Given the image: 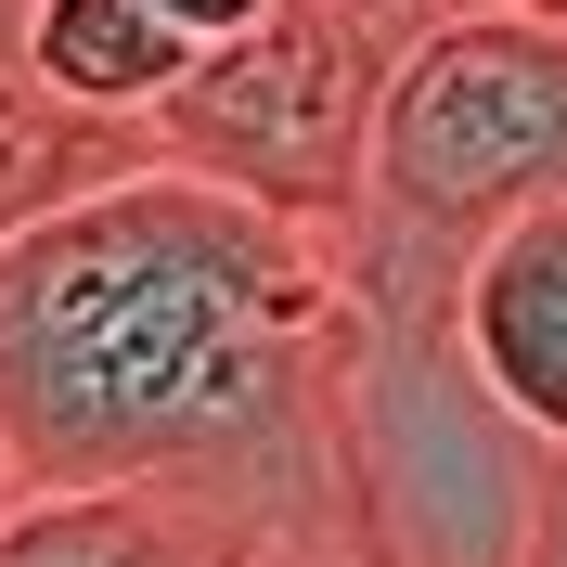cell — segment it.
I'll return each instance as SVG.
<instances>
[{
    "mask_svg": "<svg viewBox=\"0 0 567 567\" xmlns=\"http://www.w3.org/2000/svg\"><path fill=\"white\" fill-rule=\"evenodd\" d=\"M310 567H374V555H361V542H349V529H336V542H322V555H310Z\"/></svg>",
    "mask_w": 567,
    "mask_h": 567,
    "instance_id": "30bf717a",
    "label": "cell"
},
{
    "mask_svg": "<svg viewBox=\"0 0 567 567\" xmlns=\"http://www.w3.org/2000/svg\"><path fill=\"white\" fill-rule=\"evenodd\" d=\"M388 52L400 39L374 13H349V0H271L258 27L207 39L168 78V104L142 116V142L181 155V168H207V181H233V194H258V207L349 219Z\"/></svg>",
    "mask_w": 567,
    "mask_h": 567,
    "instance_id": "3957f363",
    "label": "cell"
},
{
    "mask_svg": "<svg viewBox=\"0 0 567 567\" xmlns=\"http://www.w3.org/2000/svg\"><path fill=\"white\" fill-rule=\"evenodd\" d=\"M503 567H567V452H542L529 516H516V555H503Z\"/></svg>",
    "mask_w": 567,
    "mask_h": 567,
    "instance_id": "52a82bcc",
    "label": "cell"
},
{
    "mask_svg": "<svg viewBox=\"0 0 567 567\" xmlns=\"http://www.w3.org/2000/svg\"><path fill=\"white\" fill-rule=\"evenodd\" d=\"M529 13H567V0H529Z\"/></svg>",
    "mask_w": 567,
    "mask_h": 567,
    "instance_id": "7c38bea8",
    "label": "cell"
},
{
    "mask_svg": "<svg viewBox=\"0 0 567 567\" xmlns=\"http://www.w3.org/2000/svg\"><path fill=\"white\" fill-rule=\"evenodd\" d=\"M13 39H27V78L52 104L116 116V130H142V116L168 104V78L194 65V27H181L168 0H27Z\"/></svg>",
    "mask_w": 567,
    "mask_h": 567,
    "instance_id": "8992f818",
    "label": "cell"
},
{
    "mask_svg": "<svg viewBox=\"0 0 567 567\" xmlns=\"http://www.w3.org/2000/svg\"><path fill=\"white\" fill-rule=\"evenodd\" d=\"M322 555V542H271V555H246V567H310Z\"/></svg>",
    "mask_w": 567,
    "mask_h": 567,
    "instance_id": "9c48e42d",
    "label": "cell"
},
{
    "mask_svg": "<svg viewBox=\"0 0 567 567\" xmlns=\"http://www.w3.org/2000/svg\"><path fill=\"white\" fill-rule=\"evenodd\" d=\"M349 246L336 219L130 155L0 233V464L13 491L155 477L271 542L349 529L336 464Z\"/></svg>",
    "mask_w": 567,
    "mask_h": 567,
    "instance_id": "6da1fadb",
    "label": "cell"
},
{
    "mask_svg": "<svg viewBox=\"0 0 567 567\" xmlns=\"http://www.w3.org/2000/svg\"><path fill=\"white\" fill-rule=\"evenodd\" d=\"M0 503H13V464H0Z\"/></svg>",
    "mask_w": 567,
    "mask_h": 567,
    "instance_id": "8fae6325",
    "label": "cell"
},
{
    "mask_svg": "<svg viewBox=\"0 0 567 567\" xmlns=\"http://www.w3.org/2000/svg\"><path fill=\"white\" fill-rule=\"evenodd\" d=\"M181 27H194V52H207V39H233V27H258V13H271V0H168Z\"/></svg>",
    "mask_w": 567,
    "mask_h": 567,
    "instance_id": "ba28073f",
    "label": "cell"
},
{
    "mask_svg": "<svg viewBox=\"0 0 567 567\" xmlns=\"http://www.w3.org/2000/svg\"><path fill=\"white\" fill-rule=\"evenodd\" d=\"M271 555L258 516L155 477H91V491H13L0 503V567H246Z\"/></svg>",
    "mask_w": 567,
    "mask_h": 567,
    "instance_id": "5b68a950",
    "label": "cell"
},
{
    "mask_svg": "<svg viewBox=\"0 0 567 567\" xmlns=\"http://www.w3.org/2000/svg\"><path fill=\"white\" fill-rule=\"evenodd\" d=\"M452 349L542 452H567V194L503 207L452 258Z\"/></svg>",
    "mask_w": 567,
    "mask_h": 567,
    "instance_id": "277c9868",
    "label": "cell"
},
{
    "mask_svg": "<svg viewBox=\"0 0 567 567\" xmlns=\"http://www.w3.org/2000/svg\"><path fill=\"white\" fill-rule=\"evenodd\" d=\"M529 194H567V13L452 0L388 52L361 194L336 219L349 284L452 297V258Z\"/></svg>",
    "mask_w": 567,
    "mask_h": 567,
    "instance_id": "7a4b0ae2",
    "label": "cell"
}]
</instances>
